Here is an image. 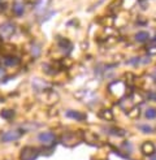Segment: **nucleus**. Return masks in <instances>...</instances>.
<instances>
[{"instance_id":"2","label":"nucleus","mask_w":156,"mask_h":160,"mask_svg":"<svg viewBox=\"0 0 156 160\" xmlns=\"http://www.w3.org/2000/svg\"><path fill=\"white\" fill-rule=\"evenodd\" d=\"M14 31H16V26L11 22H5V23H3V25L0 26V35H2L3 38L12 37L14 34Z\"/></svg>"},{"instance_id":"8","label":"nucleus","mask_w":156,"mask_h":160,"mask_svg":"<svg viewBox=\"0 0 156 160\" xmlns=\"http://www.w3.org/2000/svg\"><path fill=\"white\" fill-rule=\"evenodd\" d=\"M148 38H150V35H148L147 31H139V33L135 34V41L138 42H146Z\"/></svg>"},{"instance_id":"13","label":"nucleus","mask_w":156,"mask_h":160,"mask_svg":"<svg viewBox=\"0 0 156 160\" xmlns=\"http://www.w3.org/2000/svg\"><path fill=\"white\" fill-rule=\"evenodd\" d=\"M4 74H5V70H4L3 68H0V79H2V78L4 77Z\"/></svg>"},{"instance_id":"14","label":"nucleus","mask_w":156,"mask_h":160,"mask_svg":"<svg viewBox=\"0 0 156 160\" xmlns=\"http://www.w3.org/2000/svg\"><path fill=\"white\" fill-rule=\"evenodd\" d=\"M155 95H156V94H150V97H148V98H150V99H154V100H156V97H155Z\"/></svg>"},{"instance_id":"11","label":"nucleus","mask_w":156,"mask_h":160,"mask_svg":"<svg viewBox=\"0 0 156 160\" xmlns=\"http://www.w3.org/2000/svg\"><path fill=\"white\" fill-rule=\"evenodd\" d=\"M138 128H139V130H142L143 133H152L154 132L152 128L148 126V125H139Z\"/></svg>"},{"instance_id":"5","label":"nucleus","mask_w":156,"mask_h":160,"mask_svg":"<svg viewBox=\"0 0 156 160\" xmlns=\"http://www.w3.org/2000/svg\"><path fill=\"white\" fill-rule=\"evenodd\" d=\"M66 117L69 118H73V120H77V121H82V120L86 118V116L83 113H81V112H77V111H73V109H69L66 111Z\"/></svg>"},{"instance_id":"15","label":"nucleus","mask_w":156,"mask_h":160,"mask_svg":"<svg viewBox=\"0 0 156 160\" xmlns=\"http://www.w3.org/2000/svg\"><path fill=\"white\" fill-rule=\"evenodd\" d=\"M150 160H156V152H155L154 155H151V156H150Z\"/></svg>"},{"instance_id":"4","label":"nucleus","mask_w":156,"mask_h":160,"mask_svg":"<svg viewBox=\"0 0 156 160\" xmlns=\"http://www.w3.org/2000/svg\"><path fill=\"white\" fill-rule=\"evenodd\" d=\"M38 156V151L34 147H26L22 150L21 159L22 160H35Z\"/></svg>"},{"instance_id":"1","label":"nucleus","mask_w":156,"mask_h":160,"mask_svg":"<svg viewBox=\"0 0 156 160\" xmlns=\"http://www.w3.org/2000/svg\"><path fill=\"white\" fill-rule=\"evenodd\" d=\"M21 134H22V132L16 130V129L8 130V132L2 134V138L0 139H2V142H13V141H17L21 137Z\"/></svg>"},{"instance_id":"7","label":"nucleus","mask_w":156,"mask_h":160,"mask_svg":"<svg viewBox=\"0 0 156 160\" xmlns=\"http://www.w3.org/2000/svg\"><path fill=\"white\" fill-rule=\"evenodd\" d=\"M3 62H4V65H7V67H14L16 64L18 62V59L13 58V56H7V58H4Z\"/></svg>"},{"instance_id":"3","label":"nucleus","mask_w":156,"mask_h":160,"mask_svg":"<svg viewBox=\"0 0 156 160\" xmlns=\"http://www.w3.org/2000/svg\"><path fill=\"white\" fill-rule=\"evenodd\" d=\"M55 139H56V137L52 132H43L38 134V141L43 145H51L52 142H55Z\"/></svg>"},{"instance_id":"12","label":"nucleus","mask_w":156,"mask_h":160,"mask_svg":"<svg viewBox=\"0 0 156 160\" xmlns=\"http://www.w3.org/2000/svg\"><path fill=\"white\" fill-rule=\"evenodd\" d=\"M39 52H41V47L37 46V44H34V46H33V48H31V53H33L34 58H38V56H39Z\"/></svg>"},{"instance_id":"10","label":"nucleus","mask_w":156,"mask_h":160,"mask_svg":"<svg viewBox=\"0 0 156 160\" xmlns=\"http://www.w3.org/2000/svg\"><path fill=\"white\" fill-rule=\"evenodd\" d=\"M14 116V111L13 109H3L2 111V117L7 118V120H11Z\"/></svg>"},{"instance_id":"6","label":"nucleus","mask_w":156,"mask_h":160,"mask_svg":"<svg viewBox=\"0 0 156 160\" xmlns=\"http://www.w3.org/2000/svg\"><path fill=\"white\" fill-rule=\"evenodd\" d=\"M23 11H25V7H23V4L21 2H16L13 4V12L16 16H22Z\"/></svg>"},{"instance_id":"9","label":"nucleus","mask_w":156,"mask_h":160,"mask_svg":"<svg viewBox=\"0 0 156 160\" xmlns=\"http://www.w3.org/2000/svg\"><path fill=\"white\" fill-rule=\"evenodd\" d=\"M144 116H146V118H148V120H155V118H156V109H155V108H148V109H146Z\"/></svg>"},{"instance_id":"16","label":"nucleus","mask_w":156,"mask_h":160,"mask_svg":"<svg viewBox=\"0 0 156 160\" xmlns=\"http://www.w3.org/2000/svg\"><path fill=\"white\" fill-rule=\"evenodd\" d=\"M0 2H2V0H0Z\"/></svg>"}]
</instances>
